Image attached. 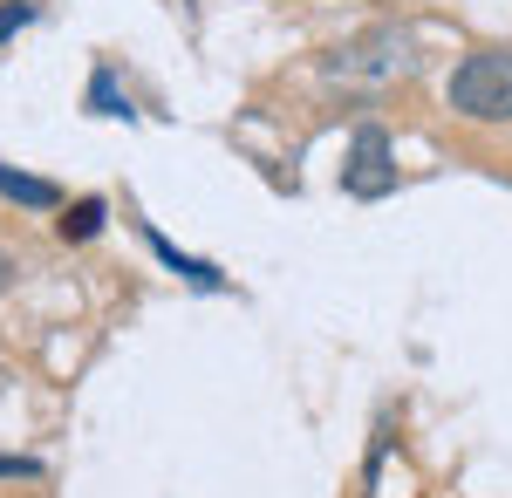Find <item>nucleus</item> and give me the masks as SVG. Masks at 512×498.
<instances>
[{
	"mask_svg": "<svg viewBox=\"0 0 512 498\" xmlns=\"http://www.w3.org/2000/svg\"><path fill=\"white\" fill-rule=\"evenodd\" d=\"M451 110L465 123H512V48H478L451 69Z\"/></svg>",
	"mask_w": 512,
	"mask_h": 498,
	"instance_id": "f257e3e1",
	"label": "nucleus"
},
{
	"mask_svg": "<svg viewBox=\"0 0 512 498\" xmlns=\"http://www.w3.org/2000/svg\"><path fill=\"white\" fill-rule=\"evenodd\" d=\"M335 82H390L396 69H410V35H396V28H376V35L362 41H342V48H328V62H321Z\"/></svg>",
	"mask_w": 512,
	"mask_h": 498,
	"instance_id": "f03ea898",
	"label": "nucleus"
},
{
	"mask_svg": "<svg viewBox=\"0 0 512 498\" xmlns=\"http://www.w3.org/2000/svg\"><path fill=\"white\" fill-rule=\"evenodd\" d=\"M342 192L349 198H390L396 192V151L383 123H362L349 137V157H342Z\"/></svg>",
	"mask_w": 512,
	"mask_h": 498,
	"instance_id": "7ed1b4c3",
	"label": "nucleus"
},
{
	"mask_svg": "<svg viewBox=\"0 0 512 498\" xmlns=\"http://www.w3.org/2000/svg\"><path fill=\"white\" fill-rule=\"evenodd\" d=\"M0 198L28 205V212H55V205H62V192H55L48 178H28V171H14V164H0Z\"/></svg>",
	"mask_w": 512,
	"mask_h": 498,
	"instance_id": "20e7f679",
	"label": "nucleus"
},
{
	"mask_svg": "<svg viewBox=\"0 0 512 498\" xmlns=\"http://www.w3.org/2000/svg\"><path fill=\"white\" fill-rule=\"evenodd\" d=\"M144 239H151V253H158L164 267H171V273H185L192 287H205V294H212V287H226V280H219V273L205 267V260H185V253H178V246H171V239H164L158 226H144Z\"/></svg>",
	"mask_w": 512,
	"mask_h": 498,
	"instance_id": "39448f33",
	"label": "nucleus"
},
{
	"mask_svg": "<svg viewBox=\"0 0 512 498\" xmlns=\"http://www.w3.org/2000/svg\"><path fill=\"white\" fill-rule=\"evenodd\" d=\"M55 232H62V239H96V232H103V198H76V205L55 219Z\"/></svg>",
	"mask_w": 512,
	"mask_h": 498,
	"instance_id": "423d86ee",
	"label": "nucleus"
},
{
	"mask_svg": "<svg viewBox=\"0 0 512 498\" xmlns=\"http://www.w3.org/2000/svg\"><path fill=\"white\" fill-rule=\"evenodd\" d=\"M89 110L96 116H130V103H117V89H110V69H96V82H89Z\"/></svg>",
	"mask_w": 512,
	"mask_h": 498,
	"instance_id": "0eeeda50",
	"label": "nucleus"
},
{
	"mask_svg": "<svg viewBox=\"0 0 512 498\" xmlns=\"http://www.w3.org/2000/svg\"><path fill=\"white\" fill-rule=\"evenodd\" d=\"M28 21H35V7H28V0H7V7H0V41L14 35V28H28Z\"/></svg>",
	"mask_w": 512,
	"mask_h": 498,
	"instance_id": "6e6552de",
	"label": "nucleus"
},
{
	"mask_svg": "<svg viewBox=\"0 0 512 498\" xmlns=\"http://www.w3.org/2000/svg\"><path fill=\"white\" fill-rule=\"evenodd\" d=\"M0 478H35V464L28 458H0Z\"/></svg>",
	"mask_w": 512,
	"mask_h": 498,
	"instance_id": "1a4fd4ad",
	"label": "nucleus"
},
{
	"mask_svg": "<svg viewBox=\"0 0 512 498\" xmlns=\"http://www.w3.org/2000/svg\"><path fill=\"white\" fill-rule=\"evenodd\" d=\"M7 280H14V260H7V253H0V294H7Z\"/></svg>",
	"mask_w": 512,
	"mask_h": 498,
	"instance_id": "9d476101",
	"label": "nucleus"
}]
</instances>
